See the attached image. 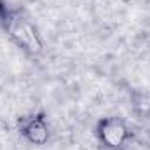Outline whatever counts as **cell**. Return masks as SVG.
I'll return each mask as SVG.
<instances>
[{
    "label": "cell",
    "mask_w": 150,
    "mask_h": 150,
    "mask_svg": "<svg viewBox=\"0 0 150 150\" xmlns=\"http://www.w3.org/2000/svg\"><path fill=\"white\" fill-rule=\"evenodd\" d=\"M0 25L11 42L16 44L25 54L28 56H40L44 52V38L38 28L19 11L7 7L0 14Z\"/></svg>",
    "instance_id": "obj_1"
},
{
    "label": "cell",
    "mask_w": 150,
    "mask_h": 150,
    "mask_svg": "<svg viewBox=\"0 0 150 150\" xmlns=\"http://www.w3.org/2000/svg\"><path fill=\"white\" fill-rule=\"evenodd\" d=\"M96 136L105 149L120 150L131 138V127L120 117H103L96 124Z\"/></svg>",
    "instance_id": "obj_2"
},
{
    "label": "cell",
    "mask_w": 150,
    "mask_h": 150,
    "mask_svg": "<svg viewBox=\"0 0 150 150\" xmlns=\"http://www.w3.org/2000/svg\"><path fill=\"white\" fill-rule=\"evenodd\" d=\"M5 9H7V5H5V0H0V14H2Z\"/></svg>",
    "instance_id": "obj_4"
},
{
    "label": "cell",
    "mask_w": 150,
    "mask_h": 150,
    "mask_svg": "<svg viewBox=\"0 0 150 150\" xmlns=\"http://www.w3.org/2000/svg\"><path fill=\"white\" fill-rule=\"evenodd\" d=\"M18 133L33 147H44L51 140V126L44 112H35L30 115H23L16 122Z\"/></svg>",
    "instance_id": "obj_3"
}]
</instances>
